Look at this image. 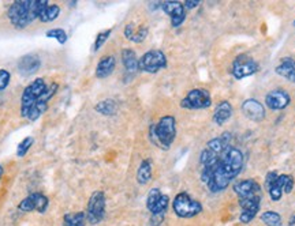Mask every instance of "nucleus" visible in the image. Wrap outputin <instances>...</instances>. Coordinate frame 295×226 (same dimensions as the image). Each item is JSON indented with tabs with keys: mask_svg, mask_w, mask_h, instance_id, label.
Wrapping results in <instances>:
<instances>
[{
	"mask_svg": "<svg viewBox=\"0 0 295 226\" xmlns=\"http://www.w3.org/2000/svg\"><path fill=\"white\" fill-rule=\"evenodd\" d=\"M244 165L245 157L241 150L237 147H230L226 150L205 181L208 190L213 194L227 190L231 181L242 172Z\"/></svg>",
	"mask_w": 295,
	"mask_h": 226,
	"instance_id": "f257e3e1",
	"label": "nucleus"
},
{
	"mask_svg": "<svg viewBox=\"0 0 295 226\" xmlns=\"http://www.w3.org/2000/svg\"><path fill=\"white\" fill-rule=\"evenodd\" d=\"M49 4L48 0H19L14 1L7 10V18L15 29H25L26 26L40 18L44 8Z\"/></svg>",
	"mask_w": 295,
	"mask_h": 226,
	"instance_id": "f03ea898",
	"label": "nucleus"
},
{
	"mask_svg": "<svg viewBox=\"0 0 295 226\" xmlns=\"http://www.w3.org/2000/svg\"><path fill=\"white\" fill-rule=\"evenodd\" d=\"M176 138V120L171 114H167L152 124L149 128V139L152 143L163 150H168Z\"/></svg>",
	"mask_w": 295,
	"mask_h": 226,
	"instance_id": "7ed1b4c3",
	"label": "nucleus"
},
{
	"mask_svg": "<svg viewBox=\"0 0 295 226\" xmlns=\"http://www.w3.org/2000/svg\"><path fill=\"white\" fill-rule=\"evenodd\" d=\"M47 83L42 78H37L33 82L29 83L25 88L21 97V116L27 117L33 107L36 105L37 100L41 97V94L47 90Z\"/></svg>",
	"mask_w": 295,
	"mask_h": 226,
	"instance_id": "20e7f679",
	"label": "nucleus"
},
{
	"mask_svg": "<svg viewBox=\"0 0 295 226\" xmlns=\"http://www.w3.org/2000/svg\"><path fill=\"white\" fill-rule=\"evenodd\" d=\"M172 210L179 218H194L202 211V205L196 199H193L192 196L187 192H179L172 201Z\"/></svg>",
	"mask_w": 295,
	"mask_h": 226,
	"instance_id": "39448f33",
	"label": "nucleus"
},
{
	"mask_svg": "<svg viewBox=\"0 0 295 226\" xmlns=\"http://www.w3.org/2000/svg\"><path fill=\"white\" fill-rule=\"evenodd\" d=\"M166 53L160 49H150L145 52L138 60V70L148 74H157L161 70L167 68Z\"/></svg>",
	"mask_w": 295,
	"mask_h": 226,
	"instance_id": "423d86ee",
	"label": "nucleus"
},
{
	"mask_svg": "<svg viewBox=\"0 0 295 226\" xmlns=\"http://www.w3.org/2000/svg\"><path fill=\"white\" fill-rule=\"evenodd\" d=\"M212 105V96L207 89L197 88L187 93L181 101V107L187 111H200L207 109Z\"/></svg>",
	"mask_w": 295,
	"mask_h": 226,
	"instance_id": "0eeeda50",
	"label": "nucleus"
},
{
	"mask_svg": "<svg viewBox=\"0 0 295 226\" xmlns=\"http://www.w3.org/2000/svg\"><path fill=\"white\" fill-rule=\"evenodd\" d=\"M105 205H107L105 194L103 191H94L89 198L88 207H86V221L90 225H97L103 222L105 218Z\"/></svg>",
	"mask_w": 295,
	"mask_h": 226,
	"instance_id": "6e6552de",
	"label": "nucleus"
},
{
	"mask_svg": "<svg viewBox=\"0 0 295 226\" xmlns=\"http://www.w3.org/2000/svg\"><path fill=\"white\" fill-rule=\"evenodd\" d=\"M260 70L259 63L249 55H239L231 64V74L235 79H244L257 74Z\"/></svg>",
	"mask_w": 295,
	"mask_h": 226,
	"instance_id": "1a4fd4ad",
	"label": "nucleus"
},
{
	"mask_svg": "<svg viewBox=\"0 0 295 226\" xmlns=\"http://www.w3.org/2000/svg\"><path fill=\"white\" fill-rule=\"evenodd\" d=\"M261 198H263V195H254L238 199L239 207H241V214H239V222L241 224L248 225L256 218L260 209H261Z\"/></svg>",
	"mask_w": 295,
	"mask_h": 226,
	"instance_id": "9d476101",
	"label": "nucleus"
},
{
	"mask_svg": "<svg viewBox=\"0 0 295 226\" xmlns=\"http://www.w3.org/2000/svg\"><path fill=\"white\" fill-rule=\"evenodd\" d=\"M57 89H59V85H57V83H51L47 88V90L42 93L41 97L37 100L36 105L33 107L30 113L27 114L26 120H29V121H36L37 118L41 117L42 114L45 113V111L48 109V104H49V101H51L52 98H53V96L56 94Z\"/></svg>",
	"mask_w": 295,
	"mask_h": 226,
	"instance_id": "9b49d317",
	"label": "nucleus"
},
{
	"mask_svg": "<svg viewBox=\"0 0 295 226\" xmlns=\"http://www.w3.org/2000/svg\"><path fill=\"white\" fill-rule=\"evenodd\" d=\"M49 206L48 198L41 192H33L29 196H26L23 201L18 205V209L23 213H31V211H37V213H45Z\"/></svg>",
	"mask_w": 295,
	"mask_h": 226,
	"instance_id": "f8f14e48",
	"label": "nucleus"
},
{
	"mask_svg": "<svg viewBox=\"0 0 295 226\" xmlns=\"http://www.w3.org/2000/svg\"><path fill=\"white\" fill-rule=\"evenodd\" d=\"M291 103V96L289 94V92H286L285 89L278 88L271 90L267 96H265V105L274 111V112H278V111H283L286 109Z\"/></svg>",
	"mask_w": 295,
	"mask_h": 226,
	"instance_id": "ddd939ff",
	"label": "nucleus"
},
{
	"mask_svg": "<svg viewBox=\"0 0 295 226\" xmlns=\"http://www.w3.org/2000/svg\"><path fill=\"white\" fill-rule=\"evenodd\" d=\"M160 8L170 16L172 27H179L186 21V8L181 1H163Z\"/></svg>",
	"mask_w": 295,
	"mask_h": 226,
	"instance_id": "4468645a",
	"label": "nucleus"
},
{
	"mask_svg": "<svg viewBox=\"0 0 295 226\" xmlns=\"http://www.w3.org/2000/svg\"><path fill=\"white\" fill-rule=\"evenodd\" d=\"M241 111L249 120L256 121V123H260V121H263L265 118L264 105L260 103L259 100H256V98L245 100L242 105H241Z\"/></svg>",
	"mask_w": 295,
	"mask_h": 226,
	"instance_id": "2eb2a0df",
	"label": "nucleus"
},
{
	"mask_svg": "<svg viewBox=\"0 0 295 226\" xmlns=\"http://www.w3.org/2000/svg\"><path fill=\"white\" fill-rule=\"evenodd\" d=\"M233 190L237 194V196H238V199H241V198H248V196L263 195L261 185L256 180H253V179H245V180L235 183L233 185Z\"/></svg>",
	"mask_w": 295,
	"mask_h": 226,
	"instance_id": "dca6fc26",
	"label": "nucleus"
},
{
	"mask_svg": "<svg viewBox=\"0 0 295 226\" xmlns=\"http://www.w3.org/2000/svg\"><path fill=\"white\" fill-rule=\"evenodd\" d=\"M41 67V59L37 55H25L18 60V72L22 77H29Z\"/></svg>",
	"mask_w": 295,
	"mask_h": 226,
	"instance_id": "f3484780",
	"label": "nucleus"
},
{
	"mask_svg": "<svg viewBox=\"0 0 295 226\" xmlns=\"http://www.w3.org/2000/svg\"><path fill=\"white\" fill-rule=\"evenodd\" d=\"M115 67H116V59L114 55H105L98 60L97 66H96V77L98 79H105L109 75H112Z\"/></svg>",
	"mask_w": 295,
	"mask_h": 226,
	"instance_id": "a211bd4d",
	"label": "nucleus"
},
{
	"mask_svg": "<svg viewBox=\"0 0 295 226\" xmlns=\"http://www.w3.org/2000/svg\"><path fill=\"white\" fill-rule=\"evenodd\" d=\"M234 108L230 101L224 100L222 103L218 104V107L215 108V112H213V123L216 125H223L226 124L230 120V117L233 116Z\"/></svg>",
	"mask_w": 295,
	"mask_h": 226,
	"instance_id": "6ab92c4d",
	"label": "nucleus"
},
{
	"mask_svg": "<svg viewBox=\"0 0 295 226\" xmlns=\"http://www.w3.org/2000/svg\"><path fill=\"white\" fill-rule=\"evenodd\" d=\"M275 72L282 78H285L286 81L295 83V60L293 57H283L278 64V67L275 68Z\"/></svg>",
	"mask_w": 295,
	"mask_h": 226,
	"instance_id": "aec40b11",
	"label": "nucleus"
},
{
	"mask_svg": "<svg viewBox=\"0 0 295 226\" xmlns=\"http://www.w3.org/2000/svg\"><path fill=\"white\" fill-rule=\"evenodd\" d=\"M120 56H122V63H123V67L126 70L127 74L130 75H134L135 72L140 71L138 70V57H137V53H135L133 49L130 48H124L120 52Z\"/></svg>",
	"mask_w": 295,
	"mask_h": 226,
	"instance_id": "412c9836",
	"label": "nucleus"
},
{
	"mask_svg": "<svg viewBox=\"0 0 295 226\" xmlns=\"http://www.w3.org/2000/svg\"><path fill=\"white\" fill-rule=\"evenodd\" d=\"M153 176V166H152V159L145 158L141 161L140 166L137 169V183L141 185H146L152 180Z\"/></svg>",
	"mask_w": 295,
	"mask_h": 226,
	"instance_id": "4be33fe9",
	"label": "nucleus"
},
{
	"mask_svg": "<svg viewBox=\"0 0 295 226\" xmlns=\"http://www.w3.org/2000/svg\"><path fill=\"white\" fill-rule=\"evenodd\" d=\"M289 176L290 175H279L278 179L275 181L272 187L268 190V194L271 196V201L274 202H279L282 199V196L285 194V188H286V183L289 180Z\"/></svg>",
	"mask_w": 295,
	"mask_h": 226,
	"instance_id": "5701e85b",
	"label": "nucleus"
},
{
	"mask_svg": "<svg viewBox=\"0 0 295 226\" xmlns=\"http://www.w3.org/2000/svg\"><path fill=\"white\" fill-rule=\"evenodd\" d=\"M94 111L100 114H104V116H114L118 112V104L112 98H107V100H103L94 107Z\"/></svg>",
	"mask_w": 295,
	"mask_h": 226,
	"instance_id": "b1692460",
	"label": "nucleus"
},
{
	"mask_svg": "<svg viewBox=\"0 0 295 226\" xmlns=\"http://www.w3.org/2000/svg\"><path fill=\"white\" fill-rule=\"evenodd\" d=\"M86 214L83 211L78 213H68L63 217V226H85Z\"/></svg>",
	"mask_w": 295,
	"mask_h": 226,
	"instance_id": "393cba45",
	"label": "nucleus"
},
{
	"mask_svg": "<svg viewBox=\"0 0 295 226\" xmlns=\"http://www.w3.org/2000/svg\"><path fill=\"white\" fill-rule=\"evenodd\" d=\"M260 220L265 226H283V218L276 211H264L260 216Z\"/></svg>",
	"mask_w": 295,
	"mask_h": 226,
	"instance_id": "a878e982",
	"label": "nucleus"
},
{
	"mask_svg": "<svg viewBox=\"0 0 295 226\" xmlns=\"http://www.w3.org/2000/svg\"><path fill=\"white\" fill-rule=\"evenodd\" d=\"M60 15V7L57 4H48L44 11L41 12V15H40V21L42 23H47V22H52L56 19L57 16Z\"/></svg>",
	"mask_w": 295,
	"mask_h": 226,
	"instance_id": "bb28decb",
	"label": "nucleus"
},
{
	"mask_svg": "<svg viewBox=\"0 0 295 226\" xmlns=\"http://www.w3.org/2000/svg\"><path fill=\"white\" fill-rule=\"evenodd\" d=\"M33 143H34V138L33 136H26V138L22 139L21 142L18 143V146H16V157L23 158L27 154V151L30 150Z\"/></svg>",
	"mask_w": 295,
	"mask_h": 226,
	"instance_id": "cd10ccee",
	"label": "nucleus"
},
{
	"mask_svg": "<svg viewBox=\"0 0 295 226\" xmlns=\"http://www.w3.org/2000/svg\"><path fill=\"white\" fill-rule=\"evenodd\" d=\"M45 37H48V38H55L60 45H64L66 42H67V33H66V30H63V29H60V27H56V29H49V30H47V33H45Z\"/></svg>",
	"mask_w": 295,
	"mask_h": 226,
	"instance_id": "c85d7f7f",
	"label": "nucleus"
},
{
	"mask_svg": "<svg viewBox=\"0 0 295 226\" xmlns=\"http://www.w3.org/2000/svg\"><path fill=\"white\" fill-rule=\"evenodd\" d=\"M168 205H170V198L163 194L160 199L157 201V203L150 209L149 213L150 214H166Z\"/></svg>",
	"mask_w": 295,
	"mask_h": 226,
	"instance_id": "c756f323",
	"label": "nucleus"
},
{
	"mask_svg": "<svg viewBox=\"0 0 295 226\" xmlns=\"http://www.w3.org/2000/svg\"><path fill=\"white\" fill-rule=\"evenodd\" d=\"M111 33H112V29H107V30H103L98 33L97 36H96V40H94L93 44V52L100 51V48L107 42V40L111 36Z\"/></svg>",
	"mask_w": 295,
	"mask_h": 226,
	"instance_id": "7c9ffc66",
	"label": "nucleus"
},
{
	"mask_svg": "<svg viewBox=\"0 0 295 226\" xmlns=\"http://www.w3.org/2000/svg\"><path fill=\"white\" fill-rule=\"evenodd\" d=\"M161 191L159 190V188H152V190L148 192V198H146V209L148 210H150L153 206L157 203V201L161 198Z\"/></svg>",
	"mask_w": 295,
	"mask_h": 226,
	"instance_id": "2f4dec72",
	"label": "nucleus"
},
{
	"mask_svg": "<svg viewBox=\"0 0 295 226\" xmlns=\"http://www.w3.org/2000/svg\"><path fill=\"white\" fill-rule=\"evenodd\" d=\"M148 33H149V29L146 26H140L134 30V34L131 37V42H135V44H140V42H144L146 37H148Z\"/></svg>",
	"mask_w": 295,
	"mask_h": 226,
	"instance_id": "473e14b6",
	"label": "nucleus"
},
{
	"mask_svg": "<svg viewBox=\"0 0 295 226\" xmlns=\"http://www.w3.org/2000/svg\"><path fill=\"white\" fill-rule=\"evenodd\" d=\"M11 82V74L4 68H0V92H3L8 88Z\"/></svg>",
	"mask_w": 295,
	"mask_h": 226,
	"instance_id": "72a5a7b5",
	"label": "nucleus"
},
{
	"mask_svg": "<svg viewBox=\"0 0 295 226\" xmlns=\"http://www.w3.org/2000/svg\"><path fill=\"white\" fill-rule=\"evenodd\" d=\"M278 176H279V173H278L276 170H271V172L267 173V176H265V183H264L265 190L267 191L270 190L271 187H272V184H274L275 181H276V179H278Z\"/></svg>",
	"mask_w": 295,
	"mask_h": 226,
	"instance_id": "f704fd0d",
	"label": "nucleus"
},
{
	"mask_svg": "<svg viewBox=\"0 0 295 226\" xmlns=\"http://www.w3.org/2000/svg\"><path fill=\"white\" fill-rule=\"evenodd\" d=\"M166 214H152L150 216V226H160L164 222Z\"/></svg>",
	"mask_w": 295,
	"mask_h": 226,
	"instance_id": "c9c22d12",
	"label": "nucleus"
},
{
	"mask_svg": "<svg viewBox=\"0 0 295 226\" xmlns=\"http://www.w3.org/2000/svg\"><path fill=\"white\" fill-rule=\"evenodd\" d=\"M134 30H135L134 23H127V25H126V27H124V31H123L124 38L130 41V40H131V37H133V34H134Z\"/></svg>",
	"mask_w": 295,
	"mask_h": 226,
	"instance_id": "e433bc0d",
	"label": "nucleus"
},
{
	"mask_svg": "<svg viewBox=\"0 0 295 226\" xmlns=\"http://www.w3.org/2000/svg\"><path fill=\"white\" fill-rule=\"evenodd\" d=\"M294 177L293 176H289V180H287V183H286V188H285V194H291L293 192V190H294Z\"/></svg>",
	"mask_w": 295,
	"mask_h": 226,
	"instance_id": "4c0bfd02",
	"label": "nucleus"
},
{
	"mask_svg": "<svg viewBox=\"0 0 295 226\" xmlns=\"http://www.w3.org/2000/svg\"><path fill=\"white\" fill-rule=\"evenodd\" d=\"M200 3H201L200 0H186V1L183 3V5H185V8H186V10H193V8L198 7Z\"/></svg>",
	"mask_w": 295,
	"mask_h": 226,
	"instance_id": "58836bf2",
	"label": "nucleus"
},
{
	"mask_svg": "<svg viewBox=\"0 0 295 226\" xmlns=\"http://www.w3.org/2000/svg\"><path fill=\"white\" fill-rule=\"evenodd\" d=\"M289 226H295V213L290 217V220H289Z\"/></svg>",
	"mask_w": 295,
	"mask_h": 226,
	"instance_id": "ea45409f",
	"label": "nucleus"
},
{
	"mask_svg": "<svg viewBox=\"0 0 295 226\" xmlns=\"http://www.w3.org/2000/svg\"><path fill=\"white\" fill-rule=\"evenodd\" d=\"M3 175H4V169H3V166L0 165V179L3 177Z\"/></svg>",
	"mask_w": 295,
	"mask_h": 226,
	"instance_id": "a19ab883",
	"label": "nucleus"
},
{
	"mask_svg": "<svg viewBox=\"0 0 295 226\" xmlns=\"http://www.w3.org/2000/svg\"><path fill=\"white\" fill-rule=\"evenodd\" d=\"M293 25H294V27H295V19H294V22H293Z\"/></svg>",
	"mask_w": 295,
	"mask_h": 226,
	"instance_id": "79ce46f5",
	"label": "nucleus"
}]
</instances>
